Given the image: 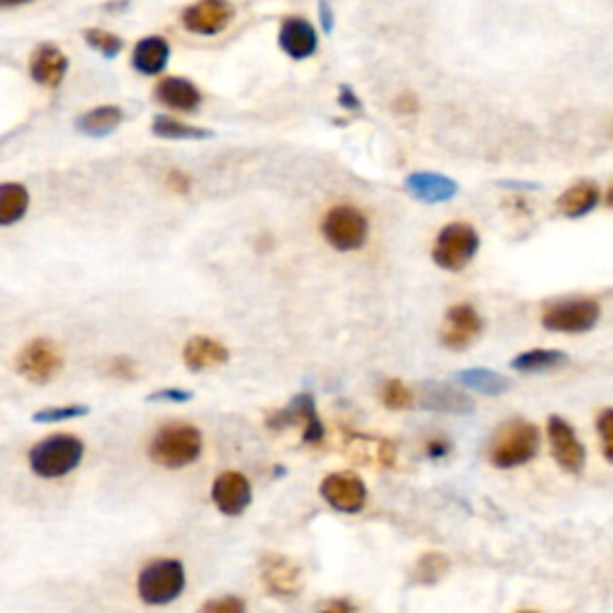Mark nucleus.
<instances>
[{"mask_svg":"<svg viewBox=\"0 0 613 613\" xmlns=\"http://www.w3.org/2000/svg\"><path fill=\"white\" fill-rule=\"evenodd\" d=\"M84 41H87V44L94 48L96 53H101V56L108 58V60L118 58L120 51L125 48L123 39H120L118 34L106 32V29H96V27H91V29H87V32H84Z\"/></svg>","mask_w":613,"mask_h":613,"instance_id":"nucleus-29","label":"nucleus"},{"mask_svg":"<svg viewBox=\"0 0 613 613\" xmlns=\"http://www.w3.org/2000/svg\"><path fill=\"white\" fill-rule=\"evenodd\" d=\"M422 405L436 412H448V415H472L475 412V403L465 393L443 384H424Z\"/></svg>","mask_w":613,"mask_h":613,"instance_id":"nucleus-22","label":"nucleus"},{"mask_svg":"<svg viewBox=\"0 0 613 613\" xmlns=\"http://www.w3.org/2000/svg\"><path fill=\"white\" fill-rule=\"evenodd\" d=\"M479 250V235L470 223H448L434 242V262L443 271H463Z\"/></svg>","mask_w":613,"mask_h":613,"instance_id":"nucleus-6","label":"nucleus"},{"mask_svg":"<svg viewBox=\"0 0 613 613\" xmlns=\"http://www.w3.org/2000/svg\"><path fill=\"white\" fill-rule=\"evenodd\" d=\"M89 408L80 403H70V405H56V408H44L39 412H34L32 420L36 424H56V422H70L77 420V417H87Z\"/></svg>","mask_w":613,"mask_h":613,"instance_id":"nucleus-30","label":"nucleus"},{"mask_svg":"<svg viewBox=\"0 0 613 613\" xmlns=\"http://www.w3.org/2000/svg\"><path fill=\"white\" fill-rule=\"evenodd\" d=\"M597 432L602 439V451L606 460L613 463V410H604L597 420Z\"/></svg>","mask_w":613,"mask_h":613,"instance_id":"nucleus-33","label":"nucleus"},{"mask_svg":"<svg viewBox=\"0 0 613 613\" xmlns=\"http://www.w3.org/2000/svg\"><path fill=\"white\" fill-rule=\"evenodd\" d=\"M599 302L594 300H563L549 305L542 314V326L556 333H587L597 326Z\"/></svg>","mask_w":613,"mask_h":613,"instance_id":"nucleus-8","label":"nucleus"},{"mask_svg":"<svg viewBox=\"0 0 613 613\" xmlns=\"http://www.w3.org/2000/svg\"><path fill=\"white\" fill-rule=\"evenodd\" d=\"M539 451V432L537 427L525 420H513L503 424L499 434L494 436L489 446V460L494 467L511 470V467L525 465Z\"/></svg>","mask_w":613,"mask_h":613,"instance_id":"nucleus-4","label":"nucleus"},{"mask_svg":"<svg viewBox=\"0 0 613 613\" xmlns=\"http://www.w3.org/2000/svg\"><path fill=\"white\" fill-rule=\"evenodd\" d=\"M211 501L226 518H240L252 503V484L242 472H221L211 484Z\"/></svg>","mask_w":613,"mask_h":613,"instance_id":"nucleus-12","label":"nucleus"},{"mask_svg":"<svg viewBox=\"0 0 613 613\" xmlns=\"http://www.w3.org/2000/svg\"><path fill=\"white\" fill-rule=\"evenodd\" d=\"M171 60V44L163 36H144L132 51V68L144 77H156L168 68Z\"/></svg>","mask_w":613,"mask_h":613,"instance_id":"nucleus-21","label":"nucleus"},{"mask_svg":"<svg viewBox=\"0 0 613 613\" xmlns=\"http://www.w3.org/2000/svg\"><path fill=\"white\" fill-rule=\"evenodd\" d=\"M202 448L204 439L197 427H192V424H168L151 439L149 458L156 465L168 467V470H180V467L197 463Z\"/></svg>","mask_w":613,"mask_h":613,"instance_id":"nucleus-2","label":"nucleus"},{"mask_svg":"<svg viewBox=\"0 0 613 613\" xmlns=\"http://www.w3.org/2000/svg\"><path fill=\"white\" fill-rule=\"evenodd\" d=\"M187 587L185 566L178 558H156L142 568L137 578L139 599L149 606H166L175 602Z\"/></svg>","mask_w":613,"mask_h":613,"instance_id":"nucleus-3","label":"nucleus"},{"mask_svg":"<svg viewBox=\"0 0 613 613\" xmlns=\"http://www.w3.org/2000/svg\"><path fill=\"white\" fill-rule=\"evenodd\" d=\"M84 458V441L75 434H53L29 451V467L41 479H60L77 470Z\"/></svg>","mask_w":613,"mask_h":613,"instance_id":"nucleus-1","label":"nucleus"},{"mask_svg":"<svg viewBox=\"0 0 613 613\" xmlns=\"http://www.w3.org/2000/svg\"><path fill=\"white\" fill-rule=\"evenodd\" d=\"M125 113L120 106H96L75 120L77 132L87 137H108L123 125Z\"/></svg>","mask_w":613,"mask_h":613,"instance_id":"nucleus-23","label":"nucleus"},{"mask_svg":"<svg viewBox=\"0 0 613 613\" xmlns=\"http://www.w3.org/2000/svg\"><path fill=\"white\" fill-rule=\"evenodd\" d=\"M154 96L161 106L178 113H194L202 106L204 99L197 84L187 80V77H163V80L156 84Z\"/></svg>","mask_w":613,"mask_h":613,"instance_id":"nucleus-19","label":"nucleus"},{"mask_svg":"<svg viewBox=\"0 0 613 613\" xmlns=\"http://www.w3.org/2000/svg\"><path fill=\"white\" fill-rule=\"evenodd\" d=\"M568 362V355L561 350H527L513 360V369L525 374L549 372V369L561 367Z\"/></svg>","mask_w":613,"mask_h":613,"instance_id":"nucleus-28","label":"nucleus"},{"mask_svg":"<svg viewBox=\"0 0 613 613\" xmlns=\"http://www.w3.org/2000/svg\"><path fill=\"white\" fill-rule=\"evenodd\" d=\"M321 233L333 250L338 252H355L367 242L369 221L355 206L341 204L329 209L321 223Z\"/></svg>","mask_w":613,"mask_h":613,"instance_id":"nucleus-5","label":"nucleus"},{"mask_svg":"<svg viewBox=\"0 0 613 613\" xmlns=\"http://www.w3.org/2000/svg\"><path fill=\"white\" fill-rule=\"evenodd\" d=\"M235 8L228 0H197L182 10L180 22L190 34L216 36L233 22Z\"/></svg>","mask_w":613,"mask_h":613,"instance_id":"nucleus-10","label":"nucleus"},{"mask_svg":"<svg viewBox=\"0 0 613 613\" xmlns=\"http://www.w3.org/2000/svg\"><path fill=\"white\" fill-rule=\"evenodd\" d=\"M194 398L192 391L185 388H159L149 396V403H190Z\"/></svg>","mask_w":613,"mask_h":613,"instance_id":"nucleus-36","label":"nucleus"},{"mask_svg":"<svg viewBox=\"0 0 613 613\" xmlns=\"http://www.w3.org/2000/svg\"><path fill=\"white\" fill-rule=\"evenodd\" d=\"M606 204L613 206V187L609 190V194H606Z\"/></svg>","mask_w":613,"mask_h":613,"instance_id":"nucleus-42","label":"nucleus"},{"mask_svg":"<svg viewBox=\"0 0 613 613\" xmlns=\"http://www.w3.org/2000/svg\"><path fill=\"white\" fill-rule=\"evenodd\" d=\"M108 374L120 381H135L139 379V364L130 357H115V360L108 362Z\"/></svg>","mask_w":613,"mask_h":613,"instance_id":"nucleus-34","label":"nucleus"},{"mask_svg":"<svg viewBox=\"0 0 613 613\" xmlns=\"http://www.w3.org/2000/svg\"><path fill=\"white\" fill-rule=\"evenodd\" d=\"M34 3V0H0V10H12V8H22V5Z\"/></svg>","mask_w":613,"mask_h":613,"instance_id":"nucleus-40","label":"nucleus"},{"mask_svg":"<svg viewBox=\"0 0 613 613\" xmlns=\"http://www.w3.org/2000/svg\"><path fill=\"white\" fill-rule=\"evenodd\" d=\"M329 609H333V611H343V609H352L350 604H345V602H333Z\"/></svg>","mask_w":613,"mask_h":613,"instance_id":"nucleus-41","label":"nucleus"},{"mask_svg":"<svg viewBox=\"0 0 613 613\" xmlns=\"http://www.w3.org/2000/svg\"><path fill=\"white\" fill-rule=\"evenodd\" d=\"M405 190L424 204H441L458 194V182L441 173H412L405 180Z\"/></svg>","mask_w":613,"mask_h":613,"instance_id":"nucleus-20","label":"nucleus"},{"mask_svg":"<svg viewBox=\"0 0 613 613\" xmlns=\"http://www.w3.org/2000/svg\"><path fill=\"white\" fill-rule=\"evenodd\" d=\"M338 103L348 111H360V99L355 96V91L350 87H341V96H338Z\"/></svg>","mask_w":613,"mask_h":613,"instance_id":"nucleus-38","label":"nucleus"},{"mask_svg":"<svg viewBox=\"0 0 613 613\" xmlns=\"http://www.w3.org/2000/svg\"><path fill=\"white\" fill-rule=\"evenodd\" d=\"M599 202V187L594 182H578V185L568 187L563 197L558 199V211L568 218L587 216Z\"/></svg>","mask_w":613,"mask_h":613,"instance_id":"nucleus-25","label":"nucleus"},{"mask_svg":"<svg viewBox=\"0 0 613 613\" xmlns=\"http://www.w3.org/2000/svg\"><path fill=\"white\" fill-rule=\"evenodd\" d=\"M324 499L338 513H360L367 503V487L355 472H331L319 487Z\"/></svg>","mask_w":613,"mask_h":613,"instance_id":"nucleus-11","label":"nucleus"},{"mask_svg":"<svg viewBox=\"0 0 613 613\" xmlns=\"http://www.w3.org/2000/svg\"><path fill=\"white\" fill-rule=\"evenodd\" d=\"M271 429H285V427H295V424H302V441L314 446V443L324 441V422H321L317 403L309 393H300L290 400L288 408L278 410L276 415H271L266 420Z\"/></svg>","mask_w":613,"mask_h":613,"instance_id":"nucleus-9","label":"nucleus"},{"mask_svg":"<svg viewBox=\"0 0 613 613\" xmlns=\"http://www.w3.org/2000/svg\"><path fill=\"white\" fill-rule=\"evenodd\" d=\"M168 187H171L173 192H178V194H187L190 192V178H187L185 173H180V171H171L168 173Z\"/></svg>","mask_w":613,"mask_h":613,"instance_id":"nucleus-37","label":"nucleus"},{"mask_svg":"<svg viewBox=\"0 0 613 613\" xmlns=\"http://www.w3.org/2000/svg\"><path fill=\"white\" fill-rule=\"evenodd\" d=\"M182 362L190 372H209L230 362V350L209 336H192L182 348Z\"/></svg>","mask_w":613,"mask_h":613,"instance_id":"nucleus-18","label":"nucleus"},{"mask_svg":"<svg viewBox=\"0 0 613 613\" xmlns=\"http://www.w3.org/2000/svg\"><path fill=\"white\" fill-rule=\"evenodd\" d=\"M29 211V192L20 182H0V228L20 223Z\"/></svg>","mask_w":613,"mask_h":613,"instance_id":"nucleus-24","label":"nucleus"},{"mask_svg":"<svg viewBox=\"0 0 613 613\" xmlns=\"http://www.w3.org/2000/svg\"><path fill=\"white\" fill-rule=\"evenodd\" d=\"M455 381L460 386L482 393V396H503L511 388V381L506 376L491 372V369H465V372L455 374Z\"/></svg>","mask_w":613,"mask_h":613,"instance_id":"nucleus-27","label":"nucleus"},{"mask_svg":"<svg viewBox=\"0 0 613 613\" xmlns=\"http://www.w3.org/2000/svg\"><path fill=\"white\" fill-rule=\"evenodd\" d=\"M448 570V558L441 554H427L420 558L415 568V580L422 582V585H434L439 582Z\"/></svg>","mask_w":613,"mask_h":613,"instance_id":"nucleus-31","label":"nucleus"},{"mask_svg":"<svg viewBox=\"0 0 613 613\" xmlns=\"http://www.w3.org/2000/svg\"><path fill=\"white\" fill-rule=\"evenodd\" d=\"M319 15H321V27H324L326 32H331V29H333V10H331L329 0H321Z\"/></svg>","mask_w":613,"mask_h":613,"instance_id":"nucleus-39","label":"nucleus"},{"mask_svg":"<svg viewBox=\"0 0 613 613\" xmlns=\"http://www.w3.org/2000/svg\"><path fill=\"white\" fill-rule=\"evenodd\" d=\"M546 432H549L551 453H554L556 463L570 472V475H580L585 470L587 453L578 434L573 432V427L566 420H561V417H551Z\"/></svg>","mask_w":613,"mask_h":613,"instance_id":"nucleus-13","label":"nucleus"},{"mask_svg":"<svg viewBox=\"0 0 613 613\" xmlns=\"http://www.w3.org/2000/svg\"><path fill=\"white\" fill-rule=\"evenodd\" d=\"M482 333V317L472 305H455L443 319L441 343L451 350H465Z\"/></svg>","mask_w":613,"mask_h":613,"instance_id":"nucleus-15","label":"nucleus"},{"mask_svg":"<svg viewBox=\"0 0 613 613\" xmlns=\"http://www.w3.org/2000/svg\"><path fill=\"white\" fill-rule=\"evenodd\" d=\"M381 403H384L388 410H408L412 405V391L403 381L388 379L384 381V386H381Z\"/></svg>","mask_w":613,"mask_h":613,"instance_id":"nucleus-32","label":"nucleus"},{"mask_svg":"<svg viewBox=\"0 0 613 613\" xmlns=\"http://www.w3.org/2000/svg\"><path fill=\"white\" fill-rule=\"evenodd\" d=\"M262 580L276 597H295L302 590V568L281 554H266L262 558Z\"/></svg>","mask_w":613,"mask_h":613,"instance_id":"nucleus-16","label":"nucleus"},{"mask_svg":"<svg viewBox=\"0 0 613 613\" xmlns=\"http://www.w3.org/2000/svg\"><path fill=\"white\" fill-rule=\"evenodd\" d=\"M278 46L288 58L307 60L317 53L319 34L305 17H285L281 29H278Z\"/></svg>","mask_w":613,"mask_h":613,"instance_id":"nucleus-14","label":"nucleus"},{"mask_svg":"<svg viewBox=\"0 0 613 613\" xmlns=\"http://www.w3.org/2000/svg\"><path fill=\"white\" fill-rule=\"evenodd\" d=\"M247 609V604L238 597H221V599H209L202 606L204 613H242Z\"/></svg>","mask_w":613,"mask_h":613,"instance_id":"nucleus-35","label":"nucleus"},{"mask_svg":"<svg viewBox=\"0 0 613 613\" xmlns=\"http://www.w3.org/2000/svg\"><path fill=\"white\" fill-rule=\"evenodd\" d=\"M17 374L29 384H48L60 374L63 369V350L56 341L48 338H34L20 350L15 360Z\"/></svg>","mask_w":613,"mask_h":613,"instance_id":"nucleus-7","label":"nucleus"},{"mask_svg":"<svg viewBox=\"0 0 613 613\" xmlns=\"http://www.w3.org/2000/svg\"><path fill=\"white\" fill-rule=\"evenodd\" d=\"M70 60L56 44H41L29 58V75L36 84L48 89H56L63 84L68 75Z\"/></svg>","mask_w":613,"mask_h":613,"instance_id":"nucleus-17","label":"nucleus"},{"mask_svg":"<svg viewBox=\"0 0 613 613\" xmlns=\"http://www.w3.org/2000/svg\"><path fill=\"white\" fill-rule=\"evenodd\" d=\"M151 132L161 139H182V142H199V139L214 137V132L206 130V127L182 123L173 115H156L154 123H151Z\"/></svg>","mask_w":613,"mask_h":613,"instance_id":"nucleus-26","label":"nucleus"}]
</instances>
